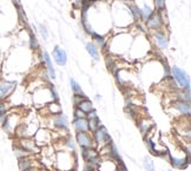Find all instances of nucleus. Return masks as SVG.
<instances>
[{"label": "nucleus", "mask_w": 191, "mask_h": 171, "mask_svg": "<svg viewBox=\"0 0 191 171\" xmlns=\"http://www.w3.org/2000/svg\"><path fill=\"white\" fill-rule=\"evenodd\" d=\"M149 26L151 28H158L160 26V17L158 14H153L149 19Z\"/></svg>", "instance_id": "obj_17"}, {"label": "nucleus", "mask_w": 191, "mask_h": 171, "mask_svg": "<svg viewBox=\"0 0 191 171\" xmlns=\"http://www.w3.org/2000/svg\"><path fill=\"white\" fill-rule=\"evenodd\" d=\"M93 140H94V144H97L100 148H105L106 145H109L112 142L111 137L109 135V132L106 130L105 126L100 125L96 131H93Z\"/></svg>", "instance_id": "obj_1"}, {"label": "nucleus", "mask_w": 191, "mask_h": 171, "mask_svg": "<svg viewBox=\"0 0 191 171\" xmlns=\"http://www.w3.org/2000/svg\"><path fill=\"white\" fill-rule=\"evenodd\" d=\"M76 140L80 145V148H93L94 146L93 137L89 132H77Z\"/></svg>", "instance_id": "obj_3"}, {"label": "nucleus", "mask_w": 191, "mask_h": 171, "mask_svg": "<svg viewBox=\"0 0 191 171\" xmlns=\"http://www.w3.org/2000/svg\"><path fill=\"white\" fill-rule=\"evenodd\" d=\"M172 107H173L181 116L188 117V118L190 117V113H191L190 103H188V102H182V100H177L176 103L172 104Z\"/></svg>", "instance_id": "obj_6"}, {"label": "nucleus", "mask_w": 191, "mask_h": 171, "mask_svg": "<svg viewBox=\"0 0 191 171\" xmlns=\"http://www.w3.org/2000/svg\"><path fill=\"white\" fill-rule=\"evenodd\" d=\"M117 162L113 161L112 158L107 159V161H103V162H99L98 168L100 171H114L117 169Z\"/></svg>", "instance_id": "obj_11"}, {"label": "nucleus", "mask_w": 191, "mask_h": 171, "mask_svg": "<svg viewBox=\"0 0 191 171\" xmlns=\"http://www.w3.org/2000/svg\"><path fill=\"white\" fill-rule=\"evenodd\" d=\"M52 123L54 127H58V129H61V130H66L69 127V120H67V117L63 113H58L52 119Z\"/></svg>", "instance_id": "obj_8"}, {"label": "nucleus", "mask_w": 191, "mask_h": 171, "mask_svg": "<svg viewBox=\"0 0 191 171\" xmlns=\"http://www.w3.org/2000/svg\"><path fill=\"white\" fill-rule=\"evenodd\" d=\"M156 40H157V43H158V45L160 47H163V48H166V47H168V40H166V38H165L163 34L158 33V34L156 35Z\"/></svg>", "instance_id": "obj_18"}, {"label": "nucleus", "mask_w": 191, "mask_h": 171, "mask_svg": "<svg viewBox=\"0 0 191 171\" xmlns=\"http://www.w3.org/2000/svg\"><path fill=\"white\" fill-rule=\"evenodd\" d=\"M74 117H76V118H86V113H84L81 110H79V109L77 107L76 111H74Z\"/></svg>", "instance_id": "obj_24"}, {"label": "nucleus", "mask_w": 191, "mask_h": 171, "mask_svg": "<svg viewBox=\"0 0 191 171\" xmlns=\"http://www.w3.org/2000/svg\"><path fill=\"white\" fill-rule=\"evenodd\" d=\"M172 73H173V78L176 79V81L181 85V87H183L184 90H190V81L184 71L175 66L172 67Z\"/></svg>", "instance_id": "obj_2"}, {"label": "nucleus", "mask_w": 191, "mask_h": 171, "mask_svg": "<svg viewBox=\"0 0 191 171\" xmlns=\"http://www.w3.org/2000/svg\"><path fill=\"white\" fill-rule=\"evenodd\" d=\"M31 45H32V47H34V48H37V47H38V43H37L35 38L33 37V34H31Z\"/></svg>", "instance_id": "obj_29"}, {"label": "nucleus", "mask_w": 191, "mask_h": 171, "mask_svg": "<svg viewBox=\"0 0 191 171\" xmlns=\"http://www.w3.org/2000/svg\"><path fill=\"white\" fill-rule=\"evenodd\" d=\"M86 117H87V122H89V130L92 132L96 131L99 126H100V120H99V117L98 115H97V112H96V110L93 109L91 112H89L86 115Z\"/></svg>", "instance_id": "obj_7"}, {"label": "nucleus", "mask_w": 191, "mask_h": 171, "mask_svg": "<svg viewBox=\"0 0 191 171\" xmlns=\"http://www.w3.org/2000/svg\"><path fill=\"white\" fill-rule=\"evenodd\" d=\"M15 85H17L15 81H6V80L0 81V100H4L13 92Z\"/></svg>", "instance_id": "obj_5"}, {"label": "nucleus", "mask_w": 191, "mask_h": 171, "mask_svg": "<svg viewBox=\"0 0 191 171\" xmlns=\"http://www.w3.org/2000/svg\"><path fill=\"white\" fill-rule=\"evenodd\" d=\"M19 146L28 153H38L40 151V148L37 145V143L30 138H20Z\"/></svg>", "instance_id": "obj_4"}, {"label": "nucleus", "mask_w": 191, "mask_h": 171, "mask_svg": "<svg viewBox=\"0 0 191 171\" xmlns=\"http://www.w3.org/2000/svg\"><path fill=\"white\" fill-rule=\"evenodd\" d=\"M24 171H37L34 168H30V169H26V170H24Z\"/></svg>", "instance_id": "obj_32"}, {"label": "nucleus", "mask_w": 191, "mask_h": 171, "mask_svg": "<svg viewBox=\"0 0 191 171\" xmlns=\"http://www.w3.org/2000/svg\"><path fill=\"white\" fill-rule=\"evenodd\" d=\"M114 171H127V169H126V166L124 163H119L118 166H117V169Z\"/></svg>", "instance_id": "obj_28"}, {"label": "nucleus", "mask_w": 191, "mask_h": 171, "mask_svg": "<svg viewBox=\"0 0 191 171\" xmlns=\"http://www.w3.org/2000/svg\"><path fill=\"white\" fill-rule=\"evenodd\" d=\"M44 58H45V61H46L47 70H48V73H50V77H51L52 79H54L56 78V72H54V69H53L51 58H50V56H48V53L47 52L44 53Z\"/></svg>", "instance_id": "obj_14"}, {"label": "nucleus", "mask_w": 191, "mask_h": 171, "mask_svg": "<svg viewBox=\"0 0 191 171\" xmlns=\"http://www.w3.org/2000/svg\"><path fill=\"white\" fill-rule=\"evenodd\" d=\"M156 6L159 10H163L165 7V0H156Z\"/></svg>", "instance_id": "obj_27"}, {"label": "nucleus", "mask_w": 191, "mask_h": 171, "mask_svg": "<svg viewBox=\"0 0 191 171\" xmlns=\"http://www.w3.org/2000/svg\"><path fill=\"white\" fill-rule=\"evenodd\" d=\"M14 152H15V156L19 158H24V157H27L30 153L28 152H26L24 149H21L20 146H17V148H14Z\"/></svg>", "instance_id": "obj_21"}, {"label": "nucleus", "mask_w": 191, "mask_h": 171, "mask_svg": "<svg viewBox=\"0 0 191 171\" xmlns=\"http://www.w3.org/2000/svg\"><path fill=\"white\" fill-rule=\"evenodd\" d=\"M19 169L20 171H24L26 170V169H30V168H32L33 164H32V161L31 159H28L27 157H24V158H20L19 159Z\"/></svg>", "instance_id": "obj_15"}, {"label": "nucleus", "mask_w": 191, "mask_h": 171, "mask_svg": "<svg viewBox=\"0 0 191 171\" xmlns=\"http://www.w3.org/2000/svg\"><path fill=\"white\" fill-rule=\"evenodd\" d=\"M70 84H71V87H72V91L74 92V94H77V96H81V97H85V94L83 92V90H81V87L79 86V84L74 80L73 78L70 79Z\"/></svg>", "instance_id": "obj_16"}, {"label": "nucleus", "mask_w": 191, "mask_h": 171, "mask_svg": "<svg viewBox=\"0 0 191 171\" xmlns=\"http://www.w3.org/2000/svg\"><path fill=\"white\" fill-rule=\"evenodd\" d=\"M86 50H87V52L91 54L92 58H94L96 60L98 59V51H97V48L94 47V45H92V44H87V45H86Z\"/></svg>", "instance_id": "obj_19"}, {"label": "nucleus", "mask_w": 191, "mask_h": 171, "mask_svg": "<svg viewBox=\"0 0 191 171\" xmlns=\"http://www.w3.org/2000/svg\"><path fill=\"white\" fill-rule=\"evenodd\" d=\"M6 111H7V107L5 103H0V118L5 117L6 116Z\"/></svg>", "instance_id": "obj_23"}, {"label": "nucleus", "mask_w": 191, "mask_h": 171, "mask_svg": "<svg viewBox=\"0 0 191 171\" xmlns=\"http://www.w3.org/2000/svg\"><path fill=\"white\" fill-rule=\"evenodd\" d=\"M77 107H78L79 110H81L84 113H86V115L93 110L92 102L89 98H86V97H84V98L80 100L79 103H78V105H77Z\"/></svg>", "instance_id": "obj_12"}, {"label": "nucleus", "mask_w": 191, "mask_h": 171, "mask_svg": "<svg viewBox=\"0 0 191 171\" xmlns=\"http://www.w3.org/2000/svg\"><path fill=\"white\" fill-rule=\"evenodd\" d=\"M169 171H173V170H169Z\"/></svg>", "instance_id": "obj_33"}, {"label": "nucleus", "mask_w": 191, "mask_h": 171, "mask_svg": "<svg viewBox=\"0 0 191 171\" xmlns=\"http://www.w3.org/2000/svg\"><path fill=\"white\" fill-rule=\"evenodd\" d=\"M131 10H132V13H133V15H135V18L137 19V18H138V15H139V13H140V11L138 10V7L135 6V5H132Z\"/></svg>", "instance_id": "obj_26"}, {"label": "nucleus", "mask_w": 191, "mask_h": 171, "mask_svg": "<svg viewBox=\"0 0 191 171\" xmlns=\"http://www.w3.org/2000/svg\"><path fill=\"white\" fill-rule=\"evenodd\" d=\"M140 13H142V15H143L144 19H149V18L152 15V11H151L150 7H147L146 5H145V6L143 7V10L140 11Z\"/></svg>", "instance_id": "obj_22"}, {"label": "nucleus", "mask_w": 191, "mask_h": 171, "mask_svg": "<svg viewBox=\"0 0 191 171\" xmlns=\"http://www.w3.org/2000/svg\"><path fill=\"white\" fill-rule=\"evenodd\" d=\"M40 33H41V35L46 39L47 38V31H46V28H45L44 26H40Z\"/></svg>", "instance_id": "obj_31"}, {"label": "nucleus", "mask_w": 191, "mask_h": 171, "mask_svg": "<svg viewBox=\"0 0 191 171\" xmlns=\"http://www.w3.org/2000/svg\"><path fill=\"white\" fill-rule=\"evenodd\" d=\"M93 37L96 38V40H97L98 43H100V44H104V38H103V37H100V35L96 34V33H93Z\"/></svg>", "instance_id": "obj_30"}, {"label": "nucleus", "mask_w": 191, "mask_h": 171, "mask_svg": "<svg viewBox=\"0 0 191 171\" xmlns=\"http://www.w3.org/2000/svg\"><path fill=\"white\" fill-rule=\"evenodd\" d=\"M73 126L77 132H89V122L87 118H76L73 120Z\"/></svg>", "instance_id": "obj_10"}, {"label": "nucleus", "mask_w": 191, "mask_h": 171, "mask_svg": "<svg viewBox=\"0 0 191 171\" xmlns=\"http://www.w3.org/2000/svg\"><path fill=\"white\" fill-rule=\"evenodd\" d=\"M143 164H144V168L146 171H156L155 170V165H153V162H152L151 159H149L147 157L144 158V162H143Z\"/></svg>", "instance_id": "obj_20"}, {"label": "nucleus", "mask_w": 191, "mask_h": 171, "mask_svg": "<svg viewBox=\"0 0 191 171\" xmlns=\"http://www.w3.org/2000/svg\"><path fill=\"white\" fill-rule=\"evenodd\" d=\"M138 125H139V129H140L142 135L145 136L146 133H149V132H150V129L153 126V123H152L150 119L144 118V119H140V120H139Z\"/></svg>", "instance_id": "obj_13"}, {"label": "nucleus", "mask_w": 191, "mask_h": 171, "mask_svg": "<svg viewBox=\"0 0 191 171\" xmlns=\"http://www.w3.org/2000/svg\"><path fill=\"white\" fill-rule=\"evenodd\" d=\"M66 145H67V146H69L71 150H73V151L76 150V144H74V142H73L71 138H69L67 140H66Z\"/></svg>", "instance_id": "obj_25"}, {"label": "nucleus", "mask_w": 191, "mask_h": 171, "mask_svg": "<svg viewBox=\"0 0 191 171\" xmlns=\"http://www.w3.org/2000/svg\"><path fill=\"white\" fill-rule=\"evenodd\" d=\"M53 58H54V60H56V63L60 66L65 65L66 61H67L66 52L64 51V50H61L59 46L54 47V50H53Z\"/></svg>", "instance_id": "obj_9"}]
</instances>
